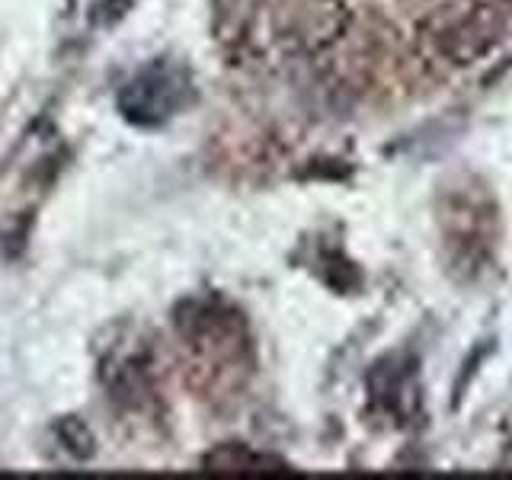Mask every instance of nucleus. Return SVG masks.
Segmentation results:
<instances>
[]
</instances>
